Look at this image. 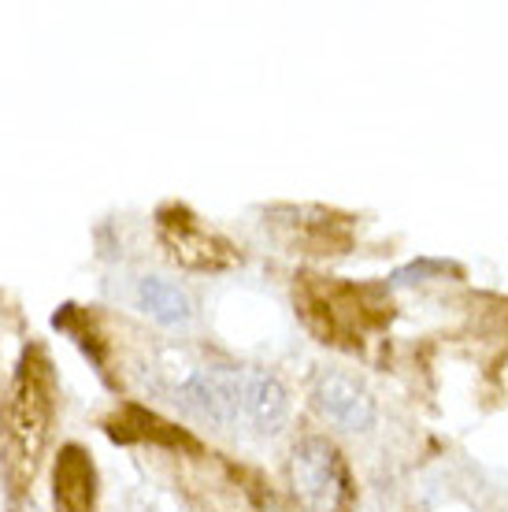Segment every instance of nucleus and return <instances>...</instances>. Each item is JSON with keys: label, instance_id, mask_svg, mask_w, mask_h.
<instances>
[{"label": "nucleus", "instance_id": "423d86ee", "mask_svg": "<svg viewBox=\"0 0 508 512\" xmlns=\"http://www.w3.org/2000/svg\"><path fill=\"white\" fill-rule=\"evenodd\" d=\"M138 308L149 316V320L164 323V327H186L193 320V301L190 294L171 279H160V275H145L138 279Z\"/></svg>", "mask_w": 508, "mask_h": 512}, {"label": "nucleus", "instance_id": "f03ea898", "mask_svg": "<svg viewBox=\"0 0 508 512\" xmlns=\"http://www.w3.org/2000/svg\"><path fill=\"white\" fill-rule=\"evenodd\" d=\"M293 494L312 512H338L345 501V464L327 438H301L290 457Z\"/></svg>", "mask_w": 508, "mask_h": 512}, {"label": "nucleus", "instance_id": "7ed1b4c3", "mask_svg": "<svg viewBox=\"0 0 508 512\" xmlns=\"http://www.w3.org/2000/svg\"><path fill=\"white\" fill-rule=\"evenodd\" d=\"M312 401L316 409L349 435H368L379 420V405L364 379L342 372V368H323L312 383Z\"/></svg>", "mask_w": 508, "mask_h": 512}, {"label": "nucleus", "instance_id": "39448f33", "mask_svg": "<svg viewBox=\"0 0 508 512\" xmlns=\"http://www.w3.org/2000/svg\"><path fill=\"white\" fill-rule=\"evenodd\" d=\"M160 238L171 249V256L186 268H223L227 264L223 245L212 242L186 212H178L175 219H160Z\"/></svg>", "mask_w": 508, "mask_h": 512}, {"label": "nucleus", "instance_id": "20e7f679", "mask_svg": "<svg viewBox=\"0 0 508 512\" xmlns=\"http://www.w3.org/2000/svg\"><path fill=\"white\" fill-rule=\"evenodd\" d=\"M242 420L256 435H279L290 420V390L279 375L242 368Z\"/></svg>", "mask_w": 508, "mask_h": 512}, {"label": "nucleus", "instance_id": "0eeeda50", "mask_svg": "<svg viewBox=\"0 0 508 512\" xmlns=\"http://www.w3.org/2000/svg\"><path fill=\"white\" fill-rule=\"evenodd\" d=\"M56 512H93V464L78 446L56 461Z\"/></svg>", "mask_w": 508, "mask_h": 512}, {"label": "nucleus", "instance_id": "f257e3e1", "mask_svg": "<svg viewBox=\"0 0 508 512\" xmlns=\"http://www.w3.org/2000/svg\"><path fill=\"white\" fill-rule=\"evenodd\" d=\"M52 409H56V390H52L49 360L41 349H26L8 383V394L0 397V464L4 479L15 490H23L38 472L52 431Z\"/></svg>", "mask_w": 508, "mask_h": 512}]
</instances>
